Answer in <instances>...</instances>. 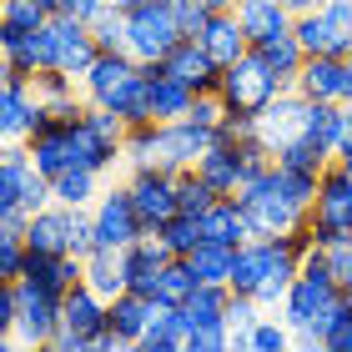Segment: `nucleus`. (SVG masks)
<instances>
[{"instance_id":"nucleus-24","label":"nucleus","mask_w":352,"mask_h":352,"mask_svg":"<svg viewBox=\"0 0 352 352\" xmlns=\"http://www.w3.org/2000/svg\"><path fill=\"white\" fill-rule=\"evenodd\" d=\"M51 6L45 0H0V36H36L51 25Z\"/></svg>"},{"instance_id":"nucleus-48","label":"nucleus","mask_w":352,"mask_h":352,"mask_svg":"<svg viewBox=\"0 0 352 352\" xmlns=\"http://www.w3.org/2000/svg\"><path fill=\"white\" fill-rule=\"evenodd\" d=\"M342 292H347V297H352V282H347V287H342Z\"/></svg>"},{"instance_id":"nucleus-2","label":"nucleus","mask_w":352,"mask_h":352,"mask_svg":"<svg viewBox=\"0 0 352 352\" xmlns=\"http://www.w3.org/2000/svg\"><path fill=\"white\" fill-rule=\"evenodd\" d=\"M236 197H242V206H247L252 236H292V232L307 227V217H312V206L292 201L277 186V166H267L262 176H247Z\"/></svg>"},{"instance_id":"nucleus-37","label":"nucleus","mask_w":352,"mask_h":352,"mask_svg":"<svg viewBox=\"0 0 352 352\" xmlns=\"http://www.w3.org/2000/svg\"><path fill=\"white\" fill-rule=\"evenodd\" d=\"M25 236H10V232H0V282H21V272H25Z\"/></svg>"},{"instance_id":"nucleus-23","label":"nucleus","mask_w":352,"mask_h":352,"mask_svg":"<svg viewBox=\"0 0 352 352\" xmlns=\"http://www.w3.org/2000/svg\"><path fill=\"white\" fill-rule=\"evenodd\" d=\"M307 141H317L322 156H332V162L342 156L347 131H342V106L338 101H312V111H307Z\"/></svg>"},{"instance_id":"nucleus-31","label":"nucleus","mask_w":352,"mask_h":352,"mask_svg":"<svg viewBox=\"0 0 352 352\" xmlns=\"http://www.w3.org/2000/svg\"><path fill=\"white\" fill-rule=\"evenodd\" d=\"M176 197H182V212H191V217H201L206 206H212L221 191L206 182V176L197 171V166H186V171H176Z\"/></svg>"},{"instance_id":"nucleus-45","label":"nucleus","mask_w":352,"mask_h":352,"mask_svg":"<svg viewBox=\"0 0 352 352\" xmlns=\"http://www.w3.org/2000/svg\"><path fill=\"white\" fill-rule=\"evenodd\" d=\"M342 131H347V146H352V101L342 106ZM347 146H342V151H347Z\"/></svg>"},{"instance_id":"nucleus-5","label":"nucleus","mask_w":352,"mask_h":352,"mask_svg":"<svg viewBox=\"0 0 352 352\" xmlns=\"http://www.w3.org/2000/svg\"><path fill=\"white\" fill-rule=\"evenodd\" d=\"M307 236L317 247H338L352 236V176L338 162L322 171V186H317V201L307 217Z\"/></svg>"},{"instance_id":"nucleus-28","label":"nucleus","mask_w":352,"mask_h":352,"mask_svg":"<svg viewBox=\"0 0 352 352\" xmlns=\"http://www.w3.org/2000/svg\"><path fill=\"white\" fill-rule=\"evenodd\" d=\"M257 51H262L267 66L282 76V86H292L297 71H302V60H307V51H302V41L292 36V30H287V36H277V41H267V45H257Z\"/></svg>"},{"instance_id":"nucleus-14","label":"nucleus","mask_w":352,"mask_h":352,"mask_svg":"<svg viewBox=\"0 0 352 352\" xmlns=\"http://www.w3.org/2000/svg\"><path fill=\"white\" fill-rule=\"evenodd\" d=\"M197 171L212 182L221 197H236L247 182V166H242V141H212L201 156H197Z\"/></svg>"},{"instance_id":"nucleus-13","label":"nucleus","mask_w":352,"mask_h":352,"mask_svg":"<svg viewBox=\"0 0 352 352\" xmlns=\"http://www.w3.org/2000/svg\"><path fill=\"white\" fill-rule=\"evenodd\" d=\"M197 221H201V236H206V242H221V247H242V242H252V221H247L242 197H217Z\"/></svg>"},{"instance_id":"nucleus-19","label":"nucleus","mask_w":352,"mask_h":352,"mask_svg":"<svg viewBox=\"0 0 352 352\" xmlns=\"http://www.w3.org/2000/svg\"><path fill=\"white\" fill-rule=\"evenodd\" d=\"M191 106H197V91L182 76H171L166 66H151V116L156 121H186Z\"/></svg>"},{"instance_id":"nucleus-11","label":"nucleus","mask_w":352,"mask_h":352,"mask_svg":"<svg viewBox=\"0 0 352 352\" xmlns=\"http://www.w3.org/2000/svg\"><path fill=\"white\" fill-rule=\"evenodd\" d=\"M106 322H111V297H101L86 277L76 282L66 297H60V327L81 332V338H86L91 347H96V338L106 332Z\"/></svg>"},{"instance_id":"nucleus-8","label":"nucleus","mask_w":352,"mask_h":352,"mask_svg":"<svg viewBox=\"0 0 352 352\" xmlns=\"http://www.w3.org/2000/svg\"><path fill=\"white\" fill-rule=\"evenodd\" d=\"M21 287V327H15L10 342H25V347H51L56 327H60V292L51 287H36V282H15Z\"/></svg>"},{"instance_id":"nucleus-33","label":"nucleus","mask_w":352,"mask_h":352,"mask_svg":"<svg viewBox=\"0 0 352 352\" xmlns=\"http://www.w3.org/2000/svg\"><path fill=\"white\" fill-rule=\"evenodd\" d=\"M162 236H166V247L176 252V257H191V252L206 242V236H201V221L191 217V212H176L166 227H162Z\"/></svg>"},{"instance_id":"nucleus-22","label":"nucleus","mask_w":352,"mask_h":352,"mask_svg":"<svg viewBox=\"0 0 352 352\" xmlns=\"http://www.w3.org/2000/svg\"><path fill=\"white\" fill-rule=\"evenodd\" d=\"M25 151H30V162H36V171H45V176L56 182V176L71 166L66 121H51V126H41V131H30V136H25Z\"/></svg>"},{"instance_id":"nucleus-7","label":"nucleus","mask_w":352,"mask_h":352,"mask_svg":"<svg viewBox=\"0 0 352 352\" xmlns=\"http://www.w3.org/2000/svg\"><path fill=\"white\" fill-rule=\"evenodd\" d=\"M91 217H96V236H101V247H111V252H126L136 242L141 232V217H136V201H131V191H126V182L121 186H106L101 197L91 201Z\"/></svg>"},{"instance_id":"nucleus-46","label":"nucleus","mask_w":352,"mask_h":352,"mask_svg":"<svg viewBox=\"0 0 352 352\" xmlns=\"http://www.w3.org/2000/svg\"><path fill=\"white\" fill-rule=\"evenodd\" d=\"M111 6H121V10H136V6H146V0H111Z\"/></svg>"},{"instance_id":"nucleus-34","label":"nucleus","mask_w":352,"mask_h":352,"mask_svg":"<svg viewBox=\"0 0 352 352\" xmlns=\"http://www.w3.org/2000/svg\"><path fill=\"white\" fill-rule=\"evenodd\" d=\"M91 36H96L101 51H126V10H121V6H106V10L91 21Z\"/></svg>"},{"instance_id":"nucleus-30","label":"nucleus","mask_w":352,"mask_h":352,"mask_svg":"<svg viewBox=\"0 0 352 352\" xmlns=\"http://www.w3.org/2000/svg\"><path fill=\"white\" fill-rule=\"evenodd\" d=\"M232 257H236V247L201 242L186 262H191V272H197V282H232Z\"/></svg>"},{"instance_id":"nucleus-38","label":"nucleus","mask_w":352,"mask_h":352,"mask_svg":"<svg viewBox=\"0 0 352 352\" xmlns=\"http://www.w3.org/2000/svg\"><path fill=\"white\" fill-rule=\"evenodd\" d=\"M227 347H236L227 322H206V327H191V338H186V352H227Z\"/></svg>"},{"instance_id":"nucleus-9","label":"nucleus","mask_w":352,"mask_h":352,"mask_svg":"<svg viewBox=\"0 0 352 352\" xmlns=\"http://www.w3.org/2000/svg\"><path fill=\"white\" fill-rule=\"evenodd\" d=\"M307 111H312V101H307V96H302L297 86H287L277 101H272L262 116H257V136L267 141L272 151L292 146V141L307 136Z\"/></svg>"},{"instance_id":"nucleus-6","label":"nucleus","mask_w":352,"mask_h":352,"mask_svg":"<svg viewBox=\"0 0 352 352\" xmlns=\"http://www.w3.org/2000/svg\"><path fill=\"white\" fill-rule=\"evenodd\" d=\"M126 191L136 201V217L146 232H162L166 221L182 212V197H176V171H156V166H141L126 176Z\"/></svg>"},{"instance_id":"nucleus-10","label":"nucleus","mask_w":352,"mask_h":352,"mask_svg":"<svg viewBox=\"0 0 352 352\" xmlns=\"http://www.w3.org/2000/svg\"><path fill=\"white\" fill-rule=\"evenodd\" d=\"M307 101H338L347 106L352 101V71H347V56H307L292 81Z\"/></svg>"},{"instance_id":"nucleus-4","label":"nucleus","mask_w":352,"mask_h":352,"mask_svg":"<svg viewBox=\"0 0 352 352\" xmlns=\"http://www.w3.org/2000/svg\"><path fill=\"white\" fill-rule=\"evenodd\" d=\"M182 41H186V30L171 15L166 0H146V6L126 10V56H136L141 66H162Z\"/></svg>"},{"instance_id":"nucleus-26","label":"nucleus","mask_w":352,"mask_h":352,"mask_svg":"<svg viewBox=\"0 0 352 352\" xmlns=\"http://www.w3.org/2000/svg\"><path fill=\"white\" fill-rule=\"evenodd\" d=\"M56 191V201L60 206H91L96 197H101V171H91V166H66L51 182Z\"/></svg>"},{"instance_id":"nucleus-29","label":"nucleus","mask_w":352,"mask_h":352,"mask_svg":"<svg viewBox=\"0 0 352 352\" xmlns=\"http://www.w3.org/2000/svg\"><path fill=\"white\" fill-rule=\"evenodd\" d=\"M197 292V272H191L186 257H171L162 267V277H156V302H171V307H182V302Z\"/></svg>"},{"instance_id":"nucleus-41","label":"nucleus","mask_w":352,"mask_h":352,"mask_svg":"<svg viewBox=\"0 0 352 352\" xmlns=\"http://www.w3.org/2000/svg\"><path fill=\"white\" fill-rule=\"evenodd\" d=\"M327 257H332V277L347 287V282H352V236H347V242H338V247H327Z\"/></svg>"},{"instance_id":"nucleus-44","label":"nucleus","mask_w":352,"mask_h":352,"mask_svg":"<svg viewBox=\"0 0 352 352\" xmlns=\"http://www.w3.org/2000/svg\"><path fill=\"white\" fill-rule=\"evenodd\" d=\"M282 6L292 10V15H307V10H317V6H322V0H282Z\"/></svg>"},{"instance_id":"nucleus-16","label":"nucleus","mask_w":352,"mask_h":352,"mask_svg":"<svg viewBox=\"0 0 352 352\" xmlns=\"http://www.w3.org/2000/svg\"><path fill=\"white\" fill-rule=\"evenodd\" d=\"M25 247L30 252H51V257H60V252H71V206H41V212H30L25 221Z\"/></svg>"},{"instance_id":"nucleus-20","label":"nucleus","mask_w":352,"mask_h":352,"mask_svg":"<svg viewBox=\"0 0 352 352\" xmlns=\"http://www.w3.org/2000/svg\"><path fill=\"white\" fill-rule=\"evenodd\" d=\"M292 36L302 41V51H307V56H347V51H352V41L327 21V10H322V6L307 10V15H297Z\"/></svg>"},{"instance_id":"nucleus-18","label":"nucleus","mask_w":352,"mask_h":352,"mask_svg":"<svg viewBox=\"0 0 352 352\" xmlns=\"http://www.w3.org/2000/svg\"><path fill=\"white\" fill-rule=\"evenodd\" d=\"M186 338H191V317H186V307L156 302V312H151V327L141 332L136 352H186Z\"/></svg>"},{"instance_id":"nucleus-1","label":"nucleus","mask_w":352,"mask_h":352,"mask_svg":"<svg viewBox=\"0 0 352 352\" xmlns=\"http://www.w3.org/2000/svg\"><path fill=\"white\" fill-rule=\"evenodd\" d=\"M212 131H201L197 121H146V126H131L126 136V156L121 162L141 171V166H156V171H186L197 166V156L212 146Z\"/></svg>"},{"instance_id":"nucleus-21","label":"nucleus","mask_w":352,"mask_h":352,"mask_svg":"<svg viewBox=\"0 0 352 352\" xmlns=\"http://www.w3.org/2000/svg\"><path fill=\"white\" fill-rule=\"evenodd\" d=\"M151 312H156V302L126 287L121 297H111V322H106V327L121 338V347H136V342H141V332L151 327Z\"/></svg>"},{"instance_id":"nucleus-47","label":"nucleus","mask_w":352,"mask_h":352,"mask_svg":"<svg viewBox=\"0 0 352 352\" xmlns=\"http://www.w3.org/2000/svg\"><path fill=\"white\" fill-rule=\"evenodd\" d=\"M45 6H51V10H60V0H45Z\"/></svg>"},{"instance_id":"nucleus-15","label":"nucleus","mask_w":352,"mask_h":352,"mask_svg":"<svg viewBox=\"0 0 352 352\" xmlns=\"http://www.w3.org/2000/svg\"><path fill=\"white\" fill-rule=\"evenodd\" d=\"M236 21H242L252 45H267V41L287 36V30L297 25V15L287 10L282 0H236Z\"/></svg>"},{"instance_id":"nucleus-39","label":"nucleus","mask_w":352,"mask_h":352,"mask_svg":"<svg viewBox=\"0 0 352 352\" xmlns=\"http://www.w3.org/2000/svg\"><path fill=\"white\" fill-rule=\"evenodd\" d=\"M166 6H171L176 21H182L186 36H201L206 21H212V6H206V0H166Z\"/></svg>"},{"instance_id":"nucleus-27","label":"nucleus","mask_w":352,"mask_h":352,"mask_svg":"<svg viewBox=\"0 0 352 352\" xmlns=\"http://www.w3.org/2000/svg\"><path fill=\"white\" fill-rule=\"evenodd\" d=\"M86 282H91L101 297H121V292H126V262H121V252L96 247L91 257H86Z\"/></svg>"},{"instance_id":"nucleus-43","label":"nucleus","mask_w":352,"mask_h":352,"mask_svg":"<svg viewBox=\"0 0 352 352\" xmlns=\"http://www.w3.org/2000/svg\"><path fill=\"white\" fill-rule=\"evenodd\" d=\"M51 352H91V342L81 338V332H71V327H56V338H51Z\"/></svg>"},{"instance_id":"nucleus-25","label":"nucleus","mask_w":352,"mask_h":352,"mask_svg":"<svg viewBox=\"0 0 352 352\" xmlns=\"http://www.w3.org/2000/svg\"><path fill=\"white\" fill-rule=\"evenodd\" d=\"M186 317L191 327H206V322H227V307H232V287L227 282H197V292H191L186 302Z\"/></svg>"},{"instance_id":"nucleus-42","label":"nucleus","mask_w":352,"mask_h":352,"mask_svg":"<svg viewBox=\"0 0 352 352\" xmlns=\"http://www.w3.org/2000/svg\"><path fill=\"white\" fill-rule=\"evenodd\" d=\"M106 6H111V0H60V10H66V15H76V21H86V25H91V21H96V15H101Z\"/></svg>"},{"instance_id":"nucleus-49","label":"nucleus","mask_w":352,"mask_h":352,"mask_svg":"<svg viewBox=\"0 0 352 352\" xmlns=\"http://www.w3.org/2000/svg\"><path fill=\"white\" fill-rule=\"evenodd\" d=\"M347 71H352V51H347Z\"/></svg>"},{"instance_id":"nucleus-12","label":"nucleus","mask_w":352,"mask_h":352,"mask_svg":"<svg viewBox=\"0 0 352 352\" xmlns=\"http://www.w3.org/2000/svg\"><path fill=\"white\" fill-rule=\"evenodd\" d=\"M162 66L171 71V76H182V81L191 86V91H217L221 86V66H217V60H212V51H206V45L197 41V36H186L182 45H176V51L162 60Z\"/></svg>"},{"instance_id":"nucleus-32","label":"nucleus","mask_w":352,"mask_h":352,"mask_svg":"<svg viewBox=\"0 0 352 352\" xmlns=\"http://www.w3.org/2000/svg\"><path fill=\"white\" fill-rule=\"evenodd\" d=\"M247 347L252 352H287V347H297V332L287 327V317H257V327L247 332Z\"/></svg>"},{"instance_id":"nucleus-36","label":"nucleus","mask_w":352,"mask_h":352,"mask_svg":"<svg viewBox=\"0 0 352 352\" xmlns=\"http://www.w3.org/2000/svg\"><path fill=\"white\" fill-rule=\"evenodd\" d=\"M257 317H262V302H257V297H236V292H232L227 327H232V342H236V347H247V332L257 327Z\"/></svg>"},{"instance_id":"nucleus-35","label":"nucleus","mask_w":352,"mask_h":352,"mask_svg":"<svg viewBox=\"0 0 352 352\" xmlns=\"http://www.w3.org/2000/svg\"><path fill=\"white\" fill-rule=\"evenodd\" d=\"M186 121H197L201 131H212V136H217L221 126L232 121V106L221 101V91H201V96H197V106H191V116H186Z\"/></svg>"},{"instance_id":"nucleus-3","label":"nucleus","mask_w":352,"mask_h":352,"mask_svg":"<svg viewBox=\"0 0 352 352\" xmlns=\"http://www.w3.org/2000/svg\"><path fill=\"white\" fill-rule=\"evenodd\" d=\"M221 101L232 106V116H262V111L277 101V96L287 91L282 76L262 60V51L252 45V51L242 60H232V66H221Z\"/></svg>"},{"instance_id":"nucleus-40","label":"nucleus","mask_w":352,"mask_h":352,"mask_svg":"<svg viewBox=\"0 0 352 352\" xmlns=\"http://www.w3.org/2000/svg\"><path fill=\"white\" fill-rule=\"evenodd\" d=\"M15 327H21V287L0 282V338H15Z\"/></svg>"},{"instance_id":"nucleus-17","label":"nucleus","mask_w":352,"mask_h":352,"mask_svg":"<svg viewBox=\"0 0 352 352\" xmlns=\"http://www.w3.org/2000/svg\"><path fill=\"white\" fill-rule=\"evenodd\" d=\"M197 41L212 51L217 66H232V60H242V56L252 51L247 30H242V21H236V6H232V10H212V21H206V30H201Z\"/></svg>"}]
</instances>
